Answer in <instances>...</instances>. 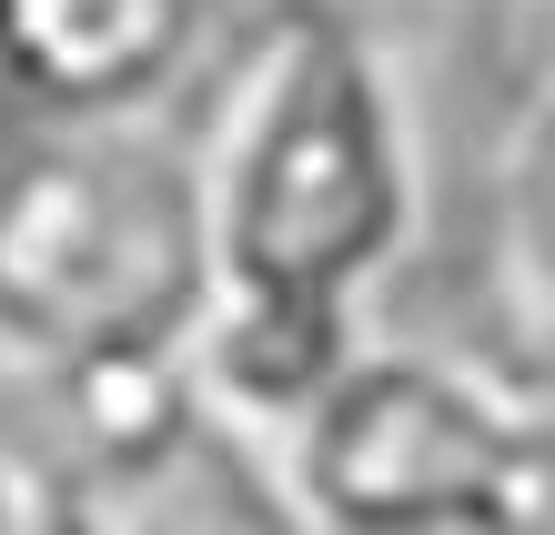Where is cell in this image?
Wrapping results in <instances>:
<instances>
[{
    "label": "cell",
    "mask_w": 555,
    "mask_h": 535,
    "mask_svg": "<svg viewBox=\"0 0 555 535\" xmlns=\"http://www.w3.org/2000/svg\"><path fill=\"white\" fill-rule=\"evenodd\" d=\"M203 333L192 374L283 434L323 374L374 344L384 283L435 213V152L404 51L364 0H253L192 81Z\"/></svg>",
    "instance_id": "1"
},
{
    "label": "cell",
    "mask_w": 555,
    "mask_h": 535,
    "mask_svg": "<svg viewBox=\"0 0 555 535\" xmlns=\"http://www.w3.org/2000/svg\"><path fill=\"white\" fill-rule=\"evenodd\" d=\"M203 333V213L182 131H30L0 162V374L102 394L182 374Z\"/></svg>",
    "instance_id": "2"
},
{
    "label": "cell",
    "mask_w": 555,
    "mask_h": 535,
    "mask_svg": "<svg viewBox=\"0 0 555 535\" xmlns=\"http://www.w3.org/2000/svg\"><path fill=\"white\" fill-rule=\"evenodd\" d=\"M273 455L313 535H555V405L465 344H353Z\"/></svg>",
    "instance_id": "3"
},
{
    "label": "cell",
    "mask_w": 555,
    "mask_h": 535,
    "mask_svg": "<svg viewBox=\"0 0 555 535\" xmlns=\"http://www.w3.org/2000/svg\"><path fill=\"white\" fill-rule=\"evenodd\" d=\"M21 535H313L263 424L203 374H142L102 394H30Z\"/></svg>",
    "instance_id": "4"
},
{
    "label": "cell",
    "mask_w": 555,
    "mask_h": 535,
    "mask_svg": "<svg viewBox=\"0 0 555 535\" xmlns=\"http://www.w3.org/2000/svg\"><path fill=\"white\" fill-rule=\"evenodd\" d=\"M212 41L222 0H0V91L41 131L162 122Z\"/></svg>",
    "instance_id": "5"
},
{
    "label": "cell",
    "mask_w": 555,
    "mask_h": 535,
    "mask_svg": "<svg viewBox=\"0 0 555 535\" xmlns=\"http://www.w3.org/2000/svg\"><path fill=\"white\" fill-rule=\"evenodd\" d=\"M485 364L555 405V61L505 102L485 152Z\"/></svg>",
    "instance_id": "6"
},
{
    "label": "cell",
    "mask_w": 555,
    "mask_h": 535,
    "mask_svg": "<svg viewBox=\"0 0 555 535\" xmlns=\"http://www.w3.org/2000/svg\"><path fill=\"white\" fill-rule=\"evenodd\" d=\"M21 485H30V384L0 374V535H21Z\"/></svg>",
    "instance_id": "7"
}]
</instances>
